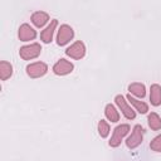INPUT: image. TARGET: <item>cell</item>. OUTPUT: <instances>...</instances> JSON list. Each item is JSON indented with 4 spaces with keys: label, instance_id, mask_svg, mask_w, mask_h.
<instances>
[{
    "label": "cell",
    "instance_id": "14",
    "mask_svg": "<svg viewBox=\"0 0 161 161\" xmlns=\"http://www.w3.org/2000/svg\"><path fill=\"white\" fill-rule=\"evenodd\" d=\"M128 101L131 102V104H133V106H135V108H136L140 113H146V112H147L148 107H147V104H146V103H143V102H141V101L135 99L133 97H131V94L128 96Z\"/></svg>",
    "mask_w": 161,
    "mask_h": 161
},
{
    "label": "cell",
    "instance_id": "7",
    "mask_svg": "<svg viewBox=\"0 0 161 161\" xmlns=\"http://www.w3.org/2000/svg\"><path fill=\"white\" fill-rule=\"evenodd\" d=\"M116 103L119 106V108H121V111H122V113L128 118V119H132V118H135V112L132 111V108L131 107H128V104L126 103V101H125V98L122 97V96H117L116 97Z\"/></svg>",
    "mask_w": 161,
    "mask_h": 161
},
{
    "label": "cell",
    "instance_id": "12",
    "mask_svg": "<svg viewBox=\"0 0 161 161\" xmlns=\"http://www.w3.org/2000/svg\"><path fill=\"white\" fill-rule=\"evenodd\" d=\"M55 26H57V20H53V21L50 23V25H49L45 30H43V33H42V39H43L44 43H49V42L52 40L53 31H54Z\"/></svg>",
    "mask_w": 161,
    "mask_h": 161
},
{
    "label": "cell",
    "instance_id": "6",
    "mask_svg": "<svg viewBox=\"0 0 161 161\" xmlns=\"http://www.w3.org/2000/svg\"><path fill=\"white\" fill-rule=\"evenodd\" d=\"M73 69V64L69 63L68 60L65 59H60L54 67H53V70L55 74H67L69 72H72Z\"/></svg>",
    "mask_w": 161,
    "mask_h": 161
},
{
    "label": "cell",
    "instance_id": "11",
    "mask_svg": "<svg viewBox=\"0 0 161 161\" xmlns=\"http://www.w3.org/2000/svg\"><path fill=\"white\" fill-rule=\"evenodd\" d=\"M31 20H33V23H34L38 28H40V26H43V25L48 21V15H47L45 13H43V11H38V13L33 14Z\"/></svg>",
    "mask_w": 161,
    "mask_h": 161
},
{
    "label": "cell",
    "instance_id": "17",
    "mask_svg": "<svg viewBox=\"0 0 161 161\" xmlns=\"http://www.w3.org/2000/svg\"><path fill=\"white\" fill-rule=\"evenodd\" d=\"M9 75H11V65L8 64L6 62L1 63V78L6 79Z\"/></svg>",
    "mask_w": 161,
    "mask_h": 161
},
{
    "label": "cell",
    "instance_id": "8",
    "mask_svg": "<svg viewBox=\"0 0 161 161\" xmlns=\"http://www.w3.org/2000/svg\"><path fill=\"white\" fill-rule=\"evenodd\" d=\"M142 131L143 130H142L141 126H136L135 127V131H133L132 136L127 140V146L128 147H135L142 141Z\"/></svg>",
    "mask_w": 161,
    "mask_h": 161
},
{
    "label": "cell",
    "instance_id": "1",
    "mask_svg": "<svg viewBox=\"0 0 161 161\" xmlns=\"http://www.w3.org/2000/svg\"><path fill=\"white\" fill-rule=\"evenodd\" d=\"M73 38V29L68 25H62L58 31V44L64 45Z\"/></svg>",
    "mask_w": 161,
    "mask_h": 161
},
{
    "label": "cell",
    "instance_id": "9",
    "mask_svg": "<svg viewBox=\"0 0 161 161\" xmlns=\"http://www.w3.org/2000/svg\"><path fill=\"white\" fill-rule=\"evenodd\" d=\"M19 38L21 40H30V39H34L35 38V30H33L29 25L24 24L21 25L20 30H19Z\"/></svg>",
    "mask_w": 161,
    "mask_h": 161
},
{
    "label": "cell",
    "instance_id": "3",
    "mask_svg": "<svg viewBox=\"0 0 161 161\" xmlns=\"http://www.w3.org/2000/svg\"><path fill=\"white\" fill-rule=\"evenodd\" d=\"M26 70H28V74H29L30 77H40V75L45 74V72H47V65H45L44 63L38 62V63H33V64L28 65Z\"/></svg>",
    "mask_w": 161,
    "mask_h": 161
},
{
    "label": "cell",
    "instance_id": "4",
    "mask_svg": "<svg viewBox=\"0 0 161 161\" xmlns=\"http://www.w3.org/2000/svg\"><path fill=\"white\" fill-rule=\"evenodd\" d=\"M84 50H86V49H84L83 43H82V42H77V43H74L70 48L67 49V54H68L69 57H72V58L79 59V58H82V57L84 55V53H86Z\"/></svg>",
    "mask_w": 161,
    "mask_h": 161
},
{
    "label": "cell",
    "instance_id": "15",
    "mask_svg": "<svg viewBox=\"0 0 161 161\" xmlns=\"http://www.w3.org/2000/svg\"><path fill=\"white\" fill-rule=\"evenodd\" d=\"M106 116L111 122H117L118 121V112L116 111V108L112 104L106 106Z\"/></svg>",
    "mask_w": 161,
    "mask_h": 161
},
{
    "label": "cell",
    "instance_id": "19",
    "mask_svg": "<svg viewBox=\"0 0 161 161\" xmlns=\"http://www.w3.org/2000/svg\"><path fill=\"white\" fill-rule=\"evenodd\" d=\"M151 147H152L153 150L161 151V136L156 137V138H155V140L152 141V143H151Z\"/></svg>",
    "mask_w": 161,
    "mask_h": 161
},
{
    "label": "cell",
    "instance_id": "2",
    "mask_svg": "<svg viewBox=\"0 0 161 161\" xmlns=\"http://www.w3.org/2000/svg\"><path fill=\"white\" fill-rule=\"evenodd\" d=\"M40 50L42 49H40L39 44H31V45H28V47H23L20 49V55L24 59H31V58L38 57Z\"/></svg>",
    "mask_w": 161,
    "mask_h": 161
},
{
    "label": "cell",
    "instance_id": "18",
    "mask_svg": "<svg viewBox=\"0 0 161 161\" xmlns=\"http://www.w3.org/2000/svg\"><path fill=\"white\" fill-rule=\"evenodd\" d=\"M98 130H99V135H101L102 137H106V136L108 135L109 127H108V125H107L104 121H101L99 125H98Z\"/></svg>",
    "mask_w": 161,
    "mask_h": 161
},
{
    "label": "cell",
    "instance_id": "10",
    "mask_svg": "<svg viewBox=\"0 0 161 161\" xmlns=\"http://www.w3.org/2000/svg\"><path fill=\"white\" fill-rule=\"evenodd\" d=\"M150 98H151V103H152L153 106L161 104V88H160V86L153 84V86L151 87Z\"/></svg>",
    "mask_w": 161,
    "mask_h": 161
},
{
    "label": "cell",
    "instance_id": "16",
    "mask_svg": "<svg viewBox=\"0 0 161 161\" xmlns=\"http://www.w3.org/2000/svg\"><path fill=\"white\" fill-rule=\"evenodd\" d=\"M148 125H150V127L153 128V130L161 128V119H160V117H158L156 113H151V114L148 116Z\"/></svg>",
    "mask_w": 161,
    "mask_h": 161
},
{
    "label": "cell",
    "instance_id": "13",
    "mask_svg": "<svg viewBox=\"0 0 161 161\" xmlns=\"http://www.w3.org/2000/svg\"><path fill=\"white\" fill-rule=\"evenodd\" d=\"M128 89H130L131 93L136 94L137 97H141V98L145 97V86L141 84V83H133L128 87Z\"/></svg>",
    "mask_w": 161,
    "mask_h": 161
},
{
    "label": "cell",
    "instance_id": "5",
    "mask_svg": "<svg viewBox=\"0 0 161 161\" xmlns=\"http://www.w3.org/2000/svg\"><path fill=\"white\" fill-rule=\"evenodd\" d=\"M128 130H130L128 125H121V126H118V127L114 130V132H113V137H112L109 145H111V146H117V145L119 143L121 138L128 132Z\"/></svg>",
    "mask_w": 161,
    "mask_h": 161
}]
</instances>
